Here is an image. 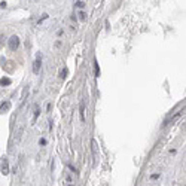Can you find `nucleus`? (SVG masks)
<instances>
[{"instance_id":"f257e3e1","label":"nucleus","mask_w":186,"mask_h":186,"mask_svg":"<svg viewBox=\"0 0 186 186\" xmlns=\"http://www.w3.org/2000/svg\"><path fill=\"white\" fill-rule=\"evenodd\" d=\"M0 171H2L3 176H8L9 174V161L6 156L0 158Z\"/></svg>"},{"instance_id":"f03ea898","label":"nucleus","mask_w":186,"mask_h":186,"mask_svg":"<svg viewBox=\"0 0 186 186\" xmlns=\"http://www.w3.org/2000/svg\"><path fill=\"white\" fill-rule=\"evenodd\" d=\"M8 43H9L11 51H17L18 46H19V37H18V36H12L9 40H8Z\"/></svg>"},{"instance_id":"7ed1b4c3","label":"nucleus","mask_w":186,"mask_h":186,"mask_svg":"<svg viewBox=\"0 0 186 186\" xmlns=\"http://www.w3.org/2000/svg\"><path fill=\"white\" fill-rule=\"evenodd\" d=\"M40 58H42V55L39 54L36 61L33 63V73H34V75H39V71H40Z\"/></svg>"},{"instance_id":"20e7f679","label":"nucleus","mask_w":186,"mask_h":186,"mask_svg":"<svg viewBox=\"0 0 186 186\" xmlns=\"http://www.w3.org/2000/svg\"><path fill=\"white\" fill-rule=\"evenodd\" d=\"M9 109H11V101H9V100H6V101L2 103V106H0V113H2V115L8 113Z\"/></svg>"},{"instance_id":"39448f33","label":"nucleus","mask_w":186,"mask_h":186,"mask_svg":"<svg viewBox=\"0 0 186 186\" xmlns=\"http://www.w3.org/2000/svg\"><path fill=\"white\" fill-rule=\"evenodd\" d=\"M11 85V79L9 77H2L0 79V86H8Z\"/></svg>"},{"instance_id":"423d86ee","label":"nucleus","mask_w":186,"mask_h":186,"mask_svg":"<svg viewBox=\"0 0 186 186\" xmlns=\"http://www.w3.org/2000/svg\"><path fill=\"white\" fill-rule=\"evenodd\" d=\"M81 119L85 121V103L83 101L81 103Z\"/></svg>"},{"instance_id":"0eeeda50","label":"nucleus","mask_w":186,"mask_h":186,"mask_svg":"<svg viewBox=\"0 0 186 186\" xmlns=\"http://www.w3.org/2000/svg\"><path fill=\"white\" fill-rule=\"evenodd\" d=\"M67 69H63L61 71H60V77H61V79H66V76H67Z\"/></svg>"},{"instance_id":"6e6552de","label":"nucleus","mask_w":186,"mask_h":186,"mask_svg":"<svg viewBox=\"0 0 186 186\" xmlns=\"http://www.w3.org/2000/svg\"><path fill=\"white\" fill-rule=\"evenodd\" d=\"M39 112H40V109H39V106H36V107H34V118H33V121H36V119H37Z\"/></svg>"},{"instance_id":"1a4fd4ad","label":"nucleus","mask_w":186,"mask_h":186,"mask_svg":"<svg viewBox=\"0 0 186 186\" xmlns=\"http://www.w3.org/2000/svg\"><path fill=\"white\" fill-rule=\"evenodd\" d=\"M94 67H95V77H98V76H100V69H98V64H97V61L94 63Z\"/></svg>"},{"instance_id":"9d476101","label":"nucleus","mask_w":186,"mask_h":186,"mask_svg":"<svg viewBox=\"0 0 186 186\" xmlns=\"http://www.w3.org/2000/svg\"><path fill=\"white\" fill-rule=\"evenodd\" d=\"M76 6H77L79 9H83V8H85V3H83V2H81V0H79V2H76Z\"/></svg>"},{"instance_id":"9b49d317","label":"nucleus","mask_w":186,"mask_h":186,"mask_svg":"<svg viewBox=\"0 0 186 186\" xmlns=\"http://www.w3.org/2000/svg\"><path fill=\"white\" fill-rule=\"evenodd\" d=\"M79 18H81L82 21H85V19H86V15H85V12H81V14H79Z\"/></svg>"},{"instance_id":"f8f14e48","label":"nucleus","mask_w":186,"mask_h":186,"mask_svg":"<svg viewBox=\"0 0 186 186\" xmlns=\"http://www.w3.org/2000/svg\"><path fill=\"white\" fill-rule=\"evenodd\" d=\"M39 143H40L42 146H45V144H46V140H45V138H40V142H39Z\"/></svg>"},{"instance_id":"ddd939ff","label":"nucleus","mask_w":186,"mask_h":186,"mask_svg":"<svg viewBox=\"0 0 186 186\" xmlns=\"http://www.w3.org/2000/svg\"><path fill=\"white\" fill-rule=\"evenodd\" d=\"M5 6H6V2H2V3H0V8H5Z\"/></svg>"}]
</instances>
